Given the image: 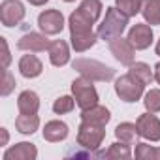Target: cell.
Masks as SVG:
<instances>
[{
    "label": "cell",
    "mask_w": 160,
    "mask_h": 160,
    "mask_svg": "<svg viewBox=\"0 0 160 160\" xmlns=\"http://www.w3.org/2000/svg\"><path fill=\"white\" fill-rule=\"evenodd\" d=\"M70 40H72V47L75 53H83L87 49H91L96 42H98V34L92 32V25L94 21L89 19L87 15H83L79 10H75L70 19Z\"/></svg>",
    "instance_id": "1"
},
{
    "label": "cell",
    "mask_w": 160,
    "mask_h": 160,
    "mask_svg": "<svg viewBox=\"0 0 160 160\" xmlns=\"http://www.w3.org/2000/svg\"><path fill=\"white\" fill-rule=\"evenodd\" d=\"M128 19L124 13H121L115 6L113 8H108L106 10V17L104 21L98 25V38L100 40H106V42H111L119 36H122V32L126 30V25H128Z\"/></svg>",
    "instance_id": "2"
},
{
    "label": "cell",
    "mask_w": 160,
    "mask_h": 160,
    "mask_svg": "<svg viewBox=\"0 0 160 160\" xmlns=\"http://www.w3.org/2000/svg\"><path fill=\"white\" fill-rule=\"evenodd\" d=\"M72 68L77 70L81 75L92 79V81H111L115 77V70L98 62V60H92V58H75L72 62Z\"/></svg>",
    "instance_id": "3"
},
{
    "label": "cell",
    "mask_w": 160,
    "mask_h": 160,
    "mask_svg": "<svg viewBox=\"0 0 160 160\" xmlns=\"http://www.w3.org/2000/svg\"><path fill=\"white\" fill-rule=\"evenodd\" d=\"M72 94L77 102V106L81 109H89L92 106L98 104V92H96V87L92 85V79L81 75L72 81Z\"/></svg>",
    "instance_id": "4"
},
{
    "label": "cell",
    "mask_w": 160,
    "mask_h": 160,
    "mask_svg": "<svg viewBox=\"0 0 160 160\" xmlns=\"http://www.w3.org/2000/svg\"><path fill=\"white\" fill-rule=\"evenodd\" d=\"M106 138V126L81 121L77 128V145L87 151H96Z\"/></svg>",
    "instance_id": "5"
},
{
    "label": "cell",
    "mask_w": 160,
    "mask_h": 160,
    "mask_svg": "<svg viewBox=\"0 0 160 160\" xmlns=\"http://www.w3.org/2000/svg\"><path fill=\"white\" fill-rule=\"evenodd\" d=\"M143 91H145V83H141L132 73H124L115 79V92L122 102H128V104L138 102L143 96Z\"/></svg>",
    "instance_id": "6"
},
{
    "label": "cell",
    "mask_w": 160,
    "mask_h": 160,
    "mask_svg": "<svg viewBox=\"0 0 160 160\" xmlns=\"http://www.w3.org/2000/svg\"><path fill=\"white\" fill-rule=\"evenodd\" d=\"M25 15H27V10L19 0H4L2 6H0V19H2V25L8 28L17 27L25 19Z\"/></svg>",
    "instance_id": "7"
},
{
    "label": "cell",
    "mask_w": 160,
    "mask_h": 160,
    "mask_svg": "<svg viewBox=\"0 0 160 160\" xmlns=\"http://www.w3.org/2000/svg\"><path fill=\"white\" fill-rule=\"evenodd\" d=\"M136 126H138V134L147 139V141H160V119L147 111V113H141L136 121Z\"/></svg>",
    "instance_id": "8"
},
{
    "label": "cell",
    "mask_w": 160,
    "mask_h": 160,
    "mask_svg": "<svg viewBox=\"0 0 160 160\" xmlns=\"http://www.w3.org/2000/svg\"><path fill=\"white\" fill-rule=\"evenodd\" d=\"M38 27L43 34L55 36L60 34L64 28V15L58 10H45L38 15Z\"/></svg>",
    "instance_id": "9"
},
{
    "label": "cell",
    "mask_w": 160,
    "mask_h": 160,
    "mask_svg": "<svg viewBox=\"0 0 160 160\" xmlns=\"http://www.w3.org/2000/svg\"><path fill=\"white\" fill-rule=\"evenodd\" d=\"M49 47H51V42L47 40V34H40V32H27L17 42V49L28 51V53L49 51Z\"/></svg>",
    "instance_id": "10"
},
{
    "label": "cell",
    "mask_w": 160,
    "mask_h": 160,
    "mask_svg": "<svg viewBox=\"0 0 160 160\" xmlns=\"http://www.w3.org/2000/svg\"><path fill=\"white\" fill-rule=\"evenodd\" d=\"M152 38H154V34H152V28H151L149 23H136L128 30V40L138 51H143V49L151 47Z\"/></svg>",
    "instance_id": "11"
},
{
    "label": "cell",
    "mask_w": 160,
    "mask_h": 160,
    "mask_svg": "<svg viewBox=\"0 0 160 160\" xmlns=\"http://www.w3.org/2000/svg\"><path fill=\"white\" fill-rule=\"evenodd\" d=\"M109 51L121 64H126V66H130L134 62V58H136V47L130 43L128 38L124 40L122 36L109 42Z\"/></svg>",
    "instance_id": "12"
},
{
    "label": "cell",
    "mask_w": 160,
    "mask_h": 160,
    "mask_svg": "<svg viewBox=\"0 0 160 160\" xmlns=\"http://www.w3.org/2000/svg\"><path fill=\"white\" fill-rule=\"evenodd\" d=\"M38 156V149L34 143H28V141H21V143H15L13 147H10L6 152H4V160H36Z\"/></svg>",
    "instance_id": "13"
},
{
    "label": "cell",
    "mask_w": 160,
    "mask_h": 160,
    "mask_svg": "<svg viewBox=\"0 0 160 160\" xmlns=\"http://www.w3.org/2000/svg\"><path fill=\"white\" fill-rule=\"evenodd\" d=\"M19 72H21L23 77L34 79V77L42 75L43 64H42V60H40L36 55H30V53H28V55H23V57H21V60H19Z\"/></svg>",
    "instance_id": "14"
},
{
    "label": "cell",
    "mask_w": 160,
    "mask_h": 160,
    "mask_svg": "<svg viewBox=\"0 0 160 160\" xmlns=\"http://www.w3.org/2000/svg\"><path fill=\"white\" fill-rule=\"evenodd\" d=\"M68 134H70L68 124L62 122V121H49L43 126V139L45 141H51V143L64 141L68 138Z\"/></svg>",
    "instance_id": "15"
},
{
    "label": "cell",
    "mask_w": 160,
    "mask_h": 160,
    "mask_svg": "<svg viewBox=\"0 0 160 160\" xmlns=\"http://www.w3.org/2000/svg\"><path fill=\"white\" fill-rule=\"evenodd\" d=\"M49 60L53 66L60 68L64 64H68L70 60V47L64 40H55L51 42V47H49Z\"/></svg>",
    "instance_id": "16"
},
{
    "label": "cell",
    "mask_w": 160,
    "mask_h": 160,
    "mask_svg": "<svg viewBox=\"0 0 160 160\" xmlns=\"http://www.w3.org/2000/svg\"><path fill=\"white\" fill-rule=\"evenodd\" d=\"M81 121H87V122H94V124H102L106 126L109 121H111V113L106 106H92L89 109H81Z\"/></svg>",
    "instance_id": "17"
},
{
    "label": "cell",
    "mask_w": 160,
    "mask_h": 160,
    "mask_svg": "<svg viewBox=\"0 0 160 160\" xmlns=\"http://www.w3.org/2000/svg\"><path fill=\"white\" fill-rule=\"evenodd\" d=\"M19 113H38L40 109V96L34 91H23L17 98Z\"/></svg>",
    "instance_id": "18"
},
{
    "label": "cell",
    "mask_w": 160,
    "mask_h": 160,
    "mask_svg": "<svg viewBox=\"0 0 160 160\" xmlns=\"http://www.w3.org/2000/svg\"><path fill=\"white\" fill-rule=\"evenodd\" d=\"M38 126H40V117L36 113H21L15 119V128H17L19 134L30 136L38 130Z\"/></svg>",
    "instance_id": "19"
},
{
    "label": "cell",
    "mask_w": 160,
    "mask_h": 160,
    "mask_svg": "<svg viewBox=\"0 0 160 160\" xmlns=\"http://www.w3.org/2000/svg\"><path fill=\"white\" fill-rule=\"evenodd\" d=\"M141 15L149 25H160V0H141Z\"/></svg>",
    "instance_id": "20"
},
{
    "label": "cell",
    "mask_w": 160,
    "mask_h": 160,
    "mask_svg": "<svg viewBox=\"0 0 160 160\" xmlns=\"http://www.w3.org/2000/svg\"><path fill=\"white\" fill-rule=\"evenodd\" d=\"M138 136H139V134H138V126H136L134 122H121V124L115 128V138H117L119 141L128 143V145L136 143Z\"/></svg>",
    "instance_id": "21"
},
{
    "label": "cell",
    "mask_w": 160,
    "mask_h": 160,
    "mask_svg": "<svg viewBox=\"0 0 160 160\" xmlns=\"http://www.w3.org/2000/svg\"><path fill=\"white\" fill-rule=\"evenodd\" d=\"M128 73H132L134 77H138L139 81L145 83V85H151V83H152V79H154V72H152L151 66L145 64V62H132Z\"/></svg>",
    "instance_id": "22"
},
{
    "label": "cell",
    "mask_w": 160,
    "mask_h": 160,
    "mask_svg": "<svg viewBox=\"0 0 160 160\" xmlns=\"http://www.w3.org/2000/svg\"><path fill=\"white\" fill-rule=\"evenodd\" d=\"M79 12H81L83 15H87L89 19H92L94 23L100 19V15H102V10H104V6H102V2L100 0H83L81 4H79V8H77Z\"/></svg>",
    "instance_id": "23"
},
{
    "label": "cell",
    "mask_w": 160,
    "mask_h": 160,
    "mask_svg": "<svg viewBox=\"0 0 160 160\" xmlns=\"http://www.w3.org/2000/svg\"><path fill=\"white\" fill-rule=\"evenodd\" d=\"M115 8L126 17H134L141 12V0H115Z\"/></svg>",
    "instance_id": "24"
},
{
    "label": "cell",
    "mask_w": 160,
    "mask_h": 160,
    "mask_svg": "<svg viewBox=\"0 0 160 160\" xmlns=\"http://www.w3.org/2000/svg\"><path fill=\"white\" fill-rule=\"evenodd\" d=\"M138 160H160V147H151L147 143H136Z\"/></svg>",
    "instance_id": "25"
},
{
    "label": "cell",
    "mask_w": 160,
    "mask_h": 160,
    "mask_svg": "<svg viewBox=\"0 0 160 160\" xmlns=\"http://www.w3.org/2000/svg\"><path fill=\"white\" fill-rule=\"evenodd\" d=\"M104 156L106 158H122V160H126V158H130L132 156V151H130V145L128 143H124V141H117V143H113L106 152H104Z\"/></svg>",
    "instance_id": "26"
},
{
    "label": "cell",
    "mask_w": 160,
    "mask_h": 160,
    "mask_svg": "<svg viewBox=\"0 0 160 160\" xmlns=\"http://www.w3.org/2000/svg\"><path fill=\"white\" fill-rule=\"evenodd\" d=\"M143 106H145L147 111L158 113V111H160V89H151V91L143 96Z\"/></svg>",
    "instance_id": "27"
},
{
    "label": "cell",
    "mask_w": 160,
    "mask_h": 160,
    "mask_svg": "<svg viewBox=\"0 0 160 160\" xmlns=\"http://www.w3.org/2000/svg\"><path fill=\"white\" fill-rule=\"evenodd\" d=\"M75 104H77L75 98H72V96H60V98L55 100V104H53V111H55L57 115H64V113L73 111Z\"/></svg>",
    "instance_id": "28"
},
{
    "label": "cell",
    "mask_w": 160,
    "mask_h": 160,
    "mask_svg": "<svg viewBox=\"0 0 160 160\" xmlns=\"http://www.w3.org/2000/svg\"><path fill=\"white\" fill-rule=\"evenodd\" d=\"M15 87V81H13V77H12V73L6 70L4 72V89H2V94L4 96H8L10 92H12V89Z\"/></svg>",
    "instance_id": "29"
},
{
    "label": "cell",
    "mask_w": 160,
    "mask_h": 160,
    "mask_svg": "<svg viewBox=\"0 0 160 160\" xmlns=\"http://www.w3.org/2000/svg\"><path fill=\"white\" fill-rule=\"evenodd\" d=\"M0 42H2V47H4V68H8V64H10V49H8V42H6V38H0Z\"/></svg>",
    "instance_id": "30"
},
{
    "label": "cell",
    "mask_w": 160,
    "mask_h": 160,
    "mask_svg": "<svg viewBox=\"0 0 160 160\" xmlns=\"http://www.w3.org/2000/svg\"><path fill=\"white\" fill-rule=\"evenodd\" d=\"M154 81H156V83L160 85V62H158V64L154 66Z\"/></svg>",
    "instance_id": "31"
},
{
    "label": "cell",
    "mask_w": 160,
    "mask_h": 160,
    "mask_svg": "<svg viewBox=\"0 0 160 160\" xmlns=\"http://www.w3.org/2000/svg\"><path fill=\"white\" fill-rule=\"evenodd\" d=\"M28 2H30L32 6H43V4L49 2V0H28Z\"/></svg>",
    "instance_id": "32"
},
{
    "label": "cell",
    "mask_w": 160,
    "mask_h": 160,
    "mask_svg": "<svg viewBox=\"0 0 160 160\" xmlns=\"http://www.w3.org/2000/svg\"><path fill=\"white\" fill-rule=\"evenodd\" d=\"M0 132H2V145L8 143V130L6 128H0Z\"/></svg>",
    "instance_id": "33"
},
{
    "label": "cell",
    "mask_w": 160,
    "mask_h": 160,
    "mask_svg": "<svg viewBox=\"0 0 160 160\" xmlns=\"http://www.w3.org/2000/svg\"><path fill=\"white\" fill-rule=\"evenodd\" d=\"M154 53L160 57V40H158V42H156V45H154Z\"/></svg>",
    "instance_id": "34"
},
{
    "label": "cell",
    "mask_w": 160,
    "mask_h": 160,
    "mask_svg": "<svg viewBox=\"0 0 160 160\" xmlns=\"http://www.w3.org/2000/svg\"><path fill=\"white\" fill-rule=\"evenodd\" d=\"M64 2H75V0H64Z\"/></svg>",
    "instance_id": "35"
}]
</instances>
